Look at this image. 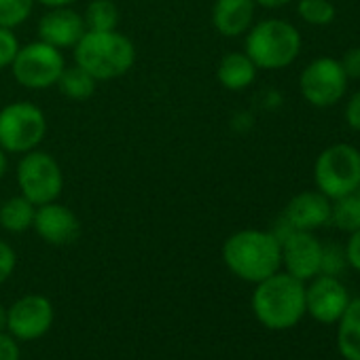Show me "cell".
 <instances>
[{"label":"cell","mask_w":360,"mask_h":360,"mask_svg":"<svg viewBox=\"0 0 360 360\" xmlns=\"http://www.w3.org/2000/svg\"><path fill=\"white\" fill-rule=\"evenodd\" d=\"M343 119L349 129L360 131V89L347 98V102L343 106Z\"/></svg>","instance_id":"28"},{"label":"cell","mask_w":360,"mask_h":360,"mask_svg":"<svg viewBox=\"0 0 360 360\" xmlns=\"http://www.w3.org/2000/svg\"><path fill=\"white\" fill-rule=\"evenodd\" d=\"M32 229L45 244L68 246L79 240L81 221L68 206L60 202H51L45 206H37Z\"/></svg>","instance_id":"13"},{"label":"cell","mask_w":360,"mask_h":360,"mask_svg":"<svg viewBox=\"0 0 360 360\" xmlns=\"http://www.w3.org/2000/svg\"><path fill=\"white\" fill-rule=\"evenodd\" d=\"M347 265L345 261V250L339 246H322V263H320V274L324 276H339L343 267Z\"/></svg>","instance_id":"25"},{"label":"cell","mask_w":360,"mask_h":360,"mask_svg":"<svg viewBox=\"0 0 360 360\" xmlns=\"http://www.w3.org/2000/svg\"><path fill=\"white\" fill-rule=\"evenodd\" d=\"M56 87L68 100H87V98H91L96 94L98 81L87 70H83L81 66L72 64V66H66L62 70Z\"/></svg>","instance_id":"20"},{"label":"cell","mask_w":360,"mask_h":360,"mask_svg":"<svg viewBox=\"0 0 360 360\" xmlns=\"http://www.w3.org/2000/svg\"><path fill=\"white\" fill-rule=\"evenodd\" d=\"M250 305L252 314L265 328H292L305 316V282L286 271H276L255 284Z\"/></svg>","instance_id":"2"},{"label":"cell","mask_w":360,"mask_h":360,"mask_svg":"<svg viewBox=\"0 0 360 360\" xmlns=\"http://www.w3.org/2000/svg\"><path fill=\"white\" fill-rule=\"evenodd\" d=\"M72 51L75 64L87 70L96 81H115L127 75L136 64V45L119 30H87Z\"/></svg>","instance_id":"3"},{"label":"cell","mask_w":360,"mask_h":360,"mask_svg":"<svg viewBox=\"0 0 360 360\" xmlns=\"http://www.w3.org/2000/svg\"><path fill=\"white\" fill-rule=\"evenodd\" d=\"M280 246H282V267L286 274L295 276L301 282H307L320 274L324 244L314 236V231L290 229L280 240Z\"/></svg>","instance_id":"11"},{"label":"cell","mask_w":360,"mask_h":360,"mask_svg":"<svg viewBox=\"0 0 360 360\" xmlns=\"http://www.w3.org/2000/svg\"><path fill=\"white\" fill-rule=\"evenodd\" d=\"M330 223L345 233L360 229V193H349L339 200H333Z\"/></svg>","instance_id":"22"},{"label":"cell","mask_w":360,"mask_h":360,"mask_svg":"<svg viewBox=\"0 0 360 360\" xmlns=\"http://www.w3.org/2000/svg\"><path fill=\"white\" fill-rule=\"evenodd\" d=\"M347 75L337 58H316L299 75V91L314 108H330L347 94Z\"/></svg>","instance_id":"9"},{"label":"cell","mask_w":360,"mask_h":360,"mask_svg":"<svg viewBox=\"0 0 360 360\" xmlns=\"http://www.w3.org/2000/svg\"><path fill=\"white\" fill-rule=\"evenodd\" d=\"M7 330V307L0 303V333Z\"/></svg>","instance_id":"35"},{"label":"cell","mask_w":360,"mask_h":360,"mask_svg":"<svg viewBox=\"0 0 360 360\" xmlns=\"http://www.w3.org/2000/svg\"><path fill=\"white\" fill-rule=\"evenodd\" d=\"M358 193H360V189H358Z\"/></svg>","instance_id":"36"},{"label":"cell","mask_w":360,"mask_h":360,"mask_svg":"<svg viewBox=\"0 0 360 360\" xmlns=\"http://www.w3.org/2000/svg\"><path fill=\"white\" fill-rule=\"evenodd\" d=\"M337 347L345 360H360V299L347 303L337 320Z\"/></svg>","instance_id":"18"},{"label":"cell","mask_w":360,"mask_h":360,"mask_svg":"<svg viewBox=\"0 0 360 360\" xmlns=\"http://www.w3.org/2000/svg\"><path fill=\"white\" fill-rule=\"evenodd\" d=\"M345 75L349 81H360V47H352L347 49L341 58H339Z\"/></svg>","instance_id":"29"},{"label":"cell","mask_w":360,"mask_h":360,"mask_svg":"<svg viewBox=\"0 0 360 360\" xmlns=\"http://www.w3.org/2000/svg\"><path fill=\"white\" fill-rule=\"evenodd\" d=\"M18 265V255L13 250V246L5 240H0V284H5Z\"/></svg>","instance_id":"27"},{"label":"cell","mask_w":360,"mask_h":360,"mask_svg":"<svg viewBox=\"0 0 360 360\" xmlns=\"http://www.w3.org/2000/svg\"><path fill=\"white\" fill-rule=\"evenodd\" d=\"M18 49H20V41H18L15 32L0 26V70L11 66Z\"/></svg>","instance_id":"26"},{"label":"cell","mask_w":360,"mask_h":360,"mask_svg":"<svg viewBox=\"0 0 360 360\" xmlns=\"http://www.w3.org/2000/svg\"><path fill=\"white\" fill-rule=\"evenodd\" d=\"M56 309L45 295H24L7 307V333L18 341H37L53 326Z\"/></svg>","instance_id":"10"},{"label":"cell","mask_w":360,"mask_h":360,"mask_svg":"<svg viewBox=\"0 0 360 360\" xmlns=\"http://www.w3.org/2000/svg\"><path fill=\"white\" fill-rule=\"evenodd\" d=\"M7 165H9V161H7V153L3 150V146H0V178H3V176L7 174Z\"/></svg>","instance_id":"34"},{"label":"cell","mask_w":360,"mask_h":360,"mask_svg":"<svg viewBox=\"0 0 360 360\" xmlns=\"http://www.w3.org/2000/svg\"><path fill=\"white\" fill-rule=\"evenodd\" d=\"M47 136L45 112L28 100L0 108V146L5 153L24 155L41 146Z\"/></svg>","instance_id":"6"},{"label":"cell","mask_w":360,"mask_h":360,"mask_svg":"<svg viewBox=\"0 0 360 360\" xmlns=\"http://www.w3.org/2000/svg\"><path fill=\"white\" fill-rule=\"evenodd\" d=\"M257 3L255 0H214L212 26L221 37H244L255 24Z\"/></svg>","instance_id":"16"},{"label":"cell","mask_w":360,"mask_h":360,"mask_svg":"<svg viewBox=\"0 0 360 360\" xmlns=\"http://www.w3.org/2000/svg\"><path fill=\"white\" fill-rule=\"evenodd\" d=\"M297 15L307 24V26H328L337 18V9L330 0H299L297 3Z\"/></svg>","instance_id":"23"},{"label":"cell","mask_w":360,"mask_h":360,"mask_svg":"<svg viewBox=\"0 0 360 360\" xmlns=\"http://www.w3.org/2000/svg\"><path fill=\"white\" fill-rule=\"evenodd\" d=\"M39 39L53 45L56 49H75L81 37L87 32L85 20L72 7L49 9L39 22Z\"/></svg>","instance_id":"15"},{"label":"cell","mask_w":360,"mask_h":360,"mask_svg":"<svg viewBox=\"0 0 360 360\" xmlns=\"http://www.w3.org/2000/svg\"><path fill=\"white\" fill-rule=\"evenodd\" d=\"M259 68L244 51H231L217 66V81L227 91H244L257 81Z\"/></svg>","instance_id":"17"},{"label":"cell","mask_w":360,"mask_h":360,"mask_svg":"<svg viewBox=\"0 0 360 360\" xmlns=\"http://www.w3.org/2000/svg\"><path fill=\"white\" fill-rule=\"evenodd\" d=\"M303 47L301 32L286 20H261L250 26L244 41V53L259 70H284L295 64Z\"/></svg>","instance_id":"4"},{"label":"cell","mask_w":360,"mask_h":360,"mask_svg":"<svg viewBox=\"0 0 360 360\" xmlns=\"http://www.w3.org/2000/svg\"><path fill=\"white\" fill-rule=\"evenodd\" d=\"M257 7H263V9H282L290 3H295V0H255Z\"/></svg>","instance_id":"32"},{"label":"cell","mask_w":360,"mask_h":360,"mask_svg":"<svg viewBox=\"0 0 360 360\" xmlns=\"http://www.w3.org/2000/svg\"><path fill=\"white\" fill-rule=\"evenodd\" d=\"M345 261L352 269H356L360 274V229L352 231L345 244Z\"/></svg>","instance_id":"30"},{"label":"cell","mask_w":360,"mask_h":360,"mask_svg":"<svg viewBox=\"0 0 360 360\" xmlns=\"http://www.w3.org/2000/svg\"><path fill=\"white\" fill-rule=\"evenodd\" d=\"M9 68L22 87L45 91L58 83L62 70L66 68V60L60 49L39 39L20 47Z\"/></svg>","instance_id":"8"},{"label":"cell","mask_w":360,"mask_h":360,"mask_svg":"<svg viewBox=\"0 0 360 360\" xmlns=\"http://www.w3.org/2000/svg\"><path fill=\"white\" fill-rule=\"evenodd\" d=\"M15 178L20 193L34 206L58 202L64 189V174L60 163L53 155L41 148L22 155Z\"/></svg>","instance_id":"7"},{"label":"cell","mask_w":360,"mask_h":360,"mask_svg":"<svg viewBox=\"0 0 360 360\" xmlns=\"http://www.w3.org/2000/svg\"><path fill=\"white\" fill-rule=\"evenodd\" d=\"M333 202L318 189L301 191L284 206L282 221L297 231H316L330 225Z\"/></svg>","instance_id":"14"},{"label":"cell","mask_w":360,"mask_h":360,"mask_svg":"<svg viewBox=\"0 0 360 360\" xmlns=\"http://www.w3.org/2000/svg\"><path fill=\"white\" fill-rule=\"evenodd\" d=\"M0 360H22L20 343L7 330L0 333Z\"/></svg>","instance_id":"31"},{"label":"cell","mask_w":360,"mask_h":360,"mask_svg":"<svg viewBox=\"0 0 360 360\" xmlns=\"http://www.w3.org/2000/svg\"><path fill=\"white\" fill-rule=\"evenodd\" d=\"M37 206L22 193L0 204V227L9 233H24L34 225Z\"/></svg>","instance_id":"19"},{"label":"cell","mask_w":360,"mask_h":360,"mask_svg":"<svg viewBox=\"0 0 360 360\" xmlns=\"http://www.w3.org/2000/svg\"><path fill=\"white\" fill-rule=\"evenodd\" d=\"M85 26L91 32H108L119 30L121 11L112 0H91L83 13Z\"/></svg>","instance_id":"21"},{"label":"cell","mask_w":360,"mask_h":360,"mask_svg":"<svg viewBox=\"0 0 360 360\" xmlns=\"http://www.w3.org/2000/svg\"><path fill=\"white\" fill-rule=\"evenodd\" d=\"M37 3L47 9H58V7H72V3H77V0H37Z\"/></svg>","instance_id":"33"},{"label":"cell","mask_w":360,"mask_h":360,"mask_svg":"<svg viewBox=\"0 0 360 360\" xmlns=\"http://www.w3.org/2000/svg\"><path fill=\"white\" fill-rule=\"evenodd\" d=\"M223 263L244 282H261L282 267V246L274 231L242 229L231 233L223 244Z\"/></svg>","instance_id":"1"},{"label":"cell","mask_w":360,"mask_h":360,"mask_svg":"<svg viewBox=\"0 0 360 360\" xmlns=\"http://www.w3.org/2000/svg\"><path fill=\"white\" fill-rule=\"evenodd\" d=\"M314 185L330 202L360 189V150L349 142L326 146L314 161Z\"/></svg>","instance_id":"5"},{"label":"cell","mask_w":360,"mask_h":360,"mask_svg":"<svg viewBox=\"0 0 360 360\" xmlns=\"http://www.w3.org/2000/svg\"><path fill=\"white\" fill-rule=\"evenodd\" d=\"M37 0H0V26L15 30L24 26L34 11Z\"/></svg>","instance_id":"24"},{"label":"cell","mask_w":360,"mask_h":360,"mask_svg":"<svg viewBox=\"0 0 360 360\" xmlns=\"http://www.w3.org/2000/svg\"><path fill=\"white\" fill-rule=\"evenodd\" d=\"M347 303L349 295L335 276L318 274L311 278L309 286H305V311L322 324L337 322Z\"/></svg>","instance_id":"12"}]
</instances>
